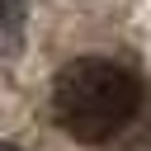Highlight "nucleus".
Listing matches in <instances>:
<instances>
[{"label": "nucleus", "instance_id": "nucleus-2", "mask_svg": "<svg viewBox=\"0 0 151 151\" xmlns=\"http://www.w3.org/2000/svg\"><path fill=\"white\" fill-rule=\"evenodd\" d=\"M24 38V0H0V52H14Z\"/></svg>", "mask_w": 151, "mask_h": 151}, {"label": "nucleus", "instance_id": "nucleus-1", "mask_svg": "<svg viewBox=\"0 0 151 151\" xmlns=\"http://www.w3.org/2000/svg\"><path fill=\"white\" fill-rule=\"evenodd\" d=\"M52 113L76 142H109L142 113V80L109 57H80L61 66L52 85Z\"/></svg>", "mask_w": 151, "mask_h": 151}, {"label": "nucleus", "instance_id": "nucleus-3", "mask_svg": "<svg viewBox=\"0 0 151 151\" xmlns=\"http://www.w3.org/2000/svg\"><path fill=\"white\" fill-rule=\"evenodd\" d=\"M0 151H19V146H9V142H0Z\"/></svg>", "mask_w": 151, "mask_h": 151}]
</instances>
